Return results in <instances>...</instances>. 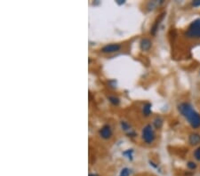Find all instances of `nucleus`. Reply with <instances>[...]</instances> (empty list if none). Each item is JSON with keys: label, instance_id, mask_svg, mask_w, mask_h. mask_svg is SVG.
<instances>
[{"label": "nucleus", "instance_id": "obj_1", "mask_svg": "<svg viewBox=\"0 0 200 176\" xmlns=\"http://www.w3.org/2000/svg\"><path fill=\"white\" fill-rule=\"evenodd\" d=\"M179 112L189 122L193 129H198L200 127V114L192 108L188 102H182L178 105Z\"/></svg>", "mask_w": 200, "mask_h": 176}, {"label": "nucleus", "instance_id": "obj_2", "mask_svg": "<svg viewBox=\"0 0 200 176\" xmlns=\"http://www.w3.org/2000/svg\"><path fill=\"white\" fill-rule=\"evenodd\" d=\"M185 36L188 39H200V18L196 19L189 24Z\"/></svg>", "mask_w": 200, "mask_h": 176}, {"label": "nucleus", "instance_id": "obj_3", "mask_svg": "<svg viewBox=\"0 0 200 176\" xmlns=\"http://www.w3.org/2000/svg\"><path fill=\"white\" fill-rule=\"evenodd\" d=\"M141 137L147 144H151L154 142L156 139V134L153 127L151 125H146L141 132Z\"/></svg>", "mask_w": 200, "mask_h": 176}, {"label": "nucleus", "instance_id": "obj_4", "mask_svg": "<svg viewBox=\"0 0 200 176\" xmlns=\"http://www.w3.org/2000/svg\"><path fill=\"white\" fill-rule=\"evenodd\" d=\"M112 134H113V132H112V128L110 125L106 124L103 127L100 128L99 130V135L101 139L103 140H109L112 137Z\"/></svg>", "mask_w": 200, "mask_h": 176}, {"label": "nucleus", "instance_id": "obj_5", "mask_svg": "<svg viewBox=\"0 0 200 176\" xmlns=\"http://www.w3.org/2000/svg\"><path fill=\"white\" fill-rule=\"evenodd\" d=\"M121 49V44H106L104 45L100 51L101 53L103 54H113V53H116V52H118Z\"/></svg>", "mask_w": 200, "mask_h": 176}, {"label": "nucleus", "instance_id": "obj_6", "mask_svg": "<svg viewBox=\"0 0 200 176\" xmlns=\"http://www.w3.org/2000/svg\"><path fill=\"white\" fill-rule=\"evenodd\" d=\"M165 13H163L162 14H160L159 16L156 18V20L154 22V24L152 25V27H151V29H150V33L152 34V35H156V31L158 30V27H159V25H160V23L161 22L163 21V19H164V17H165Z\"/></svg>", "mask_w": 200, "mask_h": 176}, {"label": "nucleus", "instance_id": "obj_7", "mask_svg": "<svg viewBox=\"0 0 200 176\" xmlns=\"http://www.w3.org/2000/svg\"><path fill=\"white\" fill-rule=\"evenodd\" d=\"M189 142L192 146H197L200 143V134L197 132H192L189 136Z\"/></svg>", "mask_w": 200, "mask_h": 176}, {"label": "nucleus", "instance_id": "obj_8", "mask_svg": "<svg viewBox=\"0 0 200 176\" xmlns=\"http://www.w3.org/2000/svg\"><path fill=\"white\" fill-rule=\"evenodd\" d=\"M151 46H152V42L150 39H147V38L141 39V41L140 43V47L141 51H149L151 48Z\"/></svg>", "mask_w": 200, "mask_h": 176}, {"label": "nucleus", "instance_id": "obj_9", "mask_svg": "<svg viewBox=\"0 0 200 176\" xmlns=\"http://www.w3.org/2000/svg\"><path fill=\"white\" fill-rule=\"evenodd\" d=\"M142 113L145 116H149L151 114V104L150 102H147L142 107Z\"/></svg>", "mask_w": 200, "mask_h": 176}, {"label": "nucleus", "instance_id": "obj_10", "mask_svg": "<svg viewBox=\"0 0 200 176\" xmlns=\"http://www.w3.org/2000/svg\"><path fill=\"white\" fill-rule=\"evenodd\" d=\"M163 119H162L160 116H156L155 119L153 120V126L155 127L156 129H160L162 127H163Z\"/></svg>", "mask_w": 200, "mask_h": 176}, {"label": "nucleus", "instance_id": "obj_11", "mask_svg": "<svg viewBox=\"0 0 200 176\" xmlns=\"http://www.w3.org/2000/svg\"><path fill=\"white\" fill-rule=\"evenodd\" d=\"M120 125H121V127H122L123 130H124L125 132H126V133L133 131V129L131 128V126H130L126 121H121L120 122Z\"/></svg>", "mask_w": 200, "mask_h": 176}, {"label": "nucleus", "instance_id": "obj_12", "mask_svg": "<svg viewBox=\"0 0 200 176\" xmlns=\"http://www.w3.org/2000/svg\"><path fill=\"white\" fill-rule=\"evenodd\" d=\"M163 3V1H160V2H157V1H152V2H150L149 5H148V7L150 10H153L155 9V7H156L157 6H159L160 4Z\"/></svg>", "mask_w": 200, "mask_h": 176}, {"label": "nucleus", "instance_id": "obj_13", "mask_svg": "<svg viewBox=\"0 0 200 176\" xmlns=\"http://www.w3.org/2000/svg\"><path fill=\"white\" fill-rule=\"evenodd\" d=\"M131 173H132V170L127 168V167H125L121 170L120 173H119V176H130Z\"/></svg>", "mask_w": 200, "mask_h": 176}, {"label": "nucleus", "instance_id": "obj_14", "mask_svg": "<svg viewBox=\"0 0 200 176\" xmlns=\"http://www.w3.org/2000/svg\"><path fill=\"white\" fill-rule=\"evenodd\" d=\"M109 101H110L111 103L113 105H115V106H117V105L119 104V102H120V101H119V99L117 98V97H116V96H110L109 98Z\"/></svg>", "mask_w": 200, "mask_h": 176}, {"label": "nucleus", "instance_id": "obj_15", "mask_svg": "<svg viewBox=\"0 0 200 176\" xmlns=\"http://www.w3.org/2000/svg\"><path fill=\"white\" fill-rule=\"evenodd\" d=\"M187 167L189 168V170L191 171H194L197 169V165L195 163L194 161H189L188 163H187Z\"/></svg>", "mask_w": 200, "mask_h": 176}, {"label": "nucleus", "instance_id": "obj_16", "mask_svg": "<svg viewBox=\"0 0 200 176\" xmlns=\"http://www.w3.org/2000/svg\"><path fill=\"white\" fill-rule=\"evenodd\" d=\"M194 157L196 160L200 161V147H198L197 149L194 151Z\"/></svg>", "mask_w": 200, "mask_h": 176}, {"label": "nucleus", "instance_id": "obj_17", "mask_svg": "<svg viewBox=\"0 0 200 176\" xmlns=\"http://www.w3.org/2000/svg\"><path fill=\"white\" fill-rule=\"evenodd\" d=\"M133 149H128V150H126V152H124V155H125V156H126L129 159L132 160V158H133L132 154H133Z\"/></svg>", "mask_w": 200, "mask_h": 176}, {"label": "nucleus", "instance_id": "obj_18", "mask_svg": "<svg viewBox=\"0 0 200 176\" xmlns=\"http://www.w3.org/2000/svg\"><path fill=\"white\" fill-rule=\"evenodd\" d=\"M191 5H192V6H194V7H199L200 0H195V1H193V2L191 3Z\"/></svg>", "mask_w": 200, "mask_h": 176}, {"label": "nucleus", "instance_id": "obj_19", "mask_svg": "<svg viewBox=\"0 0 200 176\" xmlns=\"http://www.w3.org/2000/svg\"><path fill=\"white\" fill-rule=\"evenodd\" d=\"M150 164L151 166H153L154 168H156V169H158V165H156V164H155V163H153L152 161H150Z\"/></svg>", "mask_w": 200, "mask_h": 176}, {"label": "nucleus", "instance_id": "obj_20", "mask_svg": "<svg viewBox=\"0 0 200 176\" xmlns=\"http://www.w3.org/2000/svg\"><path fill=\"white\" fill-rule=\"evenodd\" d=\"M89 176H98V175H97V174H95V173H90Z\"/></svg>", "mask_w": 200, "mask_h": 176}]
</instances>
